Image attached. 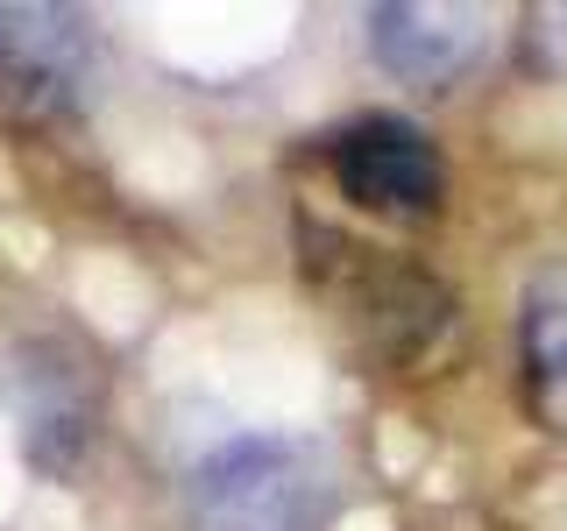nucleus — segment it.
<instances>
[{
	"mask_svg": "<svg viewBox=\"0 0 567 531\" xmlns=\"http://www.w3.org/2000/svg\"><path fill=\"white\" fill-rule=\"evenodd\" d=\"M185 531H327L333 460L312 433H227L177 482Z\"/></svg>",
	"mask_w": 567,
	"mask_h": 531,
	"instance_id": "nucleus-1",
	"label": "nucleus"
},
{
	"mask_svg": "<svg viewBox=\"0 0 567 531\" xmlns=\"http://www.w3.org/2000/svg\"><path fill=\"white\" fill-rule=\"evenodd\" d=\"M0 412H8L22 460L50 482L85 468L100 439V376L79 347L29 333V341L0 347Z\"/></svg>",
	"mask_w": 567,
	"mask_h": 531,
	"instance_id": "nucleus-2",
	"label": "nucleus"
},
{
	"mask_svg": "<svg viewBox=\"0 0 567 531\" xmlns=\"http://www.w3.org/2000/svg\"><path fill=\"white\" fill-rule=\"evenodd\" d=\"M100 85V35L79 8L0 0V114L71 121Z\"/></svg>",
	"mask_w": 567,
	"mask_h": 531,
	"instance_id": "nucleus-3",
	"label": "nucleus"
},
{
	"mask_svg": "<svg viewBox=\"0 0 567 531\" xmlns=\"http://www.w3.org/2000/svg\"><path fill=\"white\" fill-rule=\"evenodd\" d=\"M327 164H333L341 199H354L362 212H383V220H425L447 199L440 142L412 114H354L327 142Z\"/></svg>",
	"mask_w": 567,
	"mask_h": 531,
	"instance_id": "nucleus-4",
	"label": "nucleus"
},
{
	"mask_svg": "<svg viewBox=\"0 0 567 531\" xmlns=\"http://www.w3.org/2000/svg\"><path fill=\"white\" fill-rule=\"evenodd\" d=\"M489 14L483 8H454V0H383L369 8V58L390 79L447 93L475 64L489 58Z\"/></svg>",
	"mask_w": 567,
	"mask_h": 531,
	"instance_id": "nucleus-5",
	"label": "nucleus"
},
{
	"mask_svg": "<svg viewBox=\"0 0 567 531\" xmlns=\"http://www.w3.org/2000/svg\"><path fill=\"white\" fill-rule=\"evenodd\" d=\"M518 362L532 389L567 397V262L532 270L525 298H518Z\"/></svg>",
	"mask_w": 567,
	"mask_h": 531,
	"instance_id": "nucleus-6",
	"label": "nucleus"
}]
</instances>
